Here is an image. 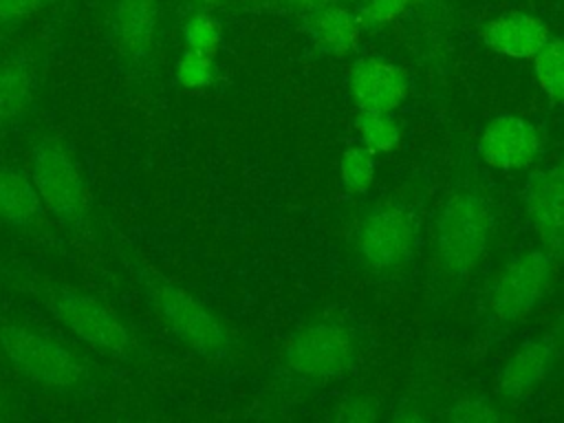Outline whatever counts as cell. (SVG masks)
<instances>
[{
  "label": "cell",
  "mask_w": 564,
  "mask_h": 423,
  "mask_svg": "<svg viewBox=\"0 0 564 423\" xmlns=\"http://www.w3.org/2000/svg\"><path fill=\"white\" fill-rule=\"evenodd\" d=\"M414 2H430V0H414Z\"/></svg>",
  "instance_id": "obj_29"
},
{
  "label": "cell",
  "mask_w": 564,
  "mask_h": 423,
  "mask_svg": "<svg viewBox=\"0 0 564 423\" xmlns=\"http://www.w3.org/2000/svg\"><path fill=\"white\" fill-rule=\"evenodd\" d=\"M150 302L167 330L189 350L205 359H223L231 350V335L225 322L194 293L170 282H148Z\"/></svg>",
  "instance_id": "obj_5"
},
{
  "label": "cell",
  "mask_w": 564,
  "mask_h": 423,
  "mask_svg": "<svg viewBox=\"0 0 564 423\" xmlns=\"http://www.w3.org/2000/svg\"><path fill=\"white\" fill-rule=\"evenodd\" d=\"M306 18V33L313 46L328 57H346L357 51L364 24L350 7L341 2L326 4Z\"/></svg>",
  "instance_id": "obj_15"
},
{
  "label": "cell",
  "mask_w": 564,
  "mask_h": 423,
  "mask_svg": "<svg viewBox=\"0 0 564 423\" xmlns=\"http://www.w3.org/2000/svg\"><path fill=\"white\" fill-rule=\"evenodd\" d=\"M337 174L341 189L348 196H366L377 178V154L361 143H350L339 154Z\"/></svg>",
  "instance_id": "obj_20"
},
{
  "label": "cell",
  "mask_w": 564,
  "mask_h": 423,
  "mask_svg": "<svg viewBox=\"0 0 564 423\" xmlns=\"http://www.w3.org/2000/svg\"><path fill=\"white\" fill-rule=\"evenodd\" d=\"M51 308L55 317L64 324V328H68L77 339L86 341L88 346L115 357H123L130 352V328L99 297L75 289H59L53 293Z\"/></svg>",
  "instance_id": "obj_8"
},
{
  "label": "cell",
  "mask_w": 564,
  "mask_h": 423,
  "mask_svg": "<svg viewBox=\"0 0 564 423\" xmlns=\"http://www.w3.org/2000/svg\"><path fill=\"white\" fill-rule=\"evenodd\" d=\"M555 361L557 355L549 339H527L518 344L498 368V392L509 401L531 397L553 375Z\"/></svg>",
  "instance_id": "obj_13"
},
{
  "label": "cell",
  "mask_w": 564,
  "mask_h": 423,
  "mask_svg": "<svg viewBox=\"0 0 564 423\" xmlns=\"http://www.w3.org/2000/svg\"><path fill=\"white\" fill-rule=\"evenodd\" d=\"M359 355L355 330L335 317L302 324L282 346L284 368L304 381H335L346 377Z\"/></svg>",
  "instance_id": "obj_4"
},
{
  "label": "cell",
  "mask_w": 564,
  "mask_h": 423,
  "mask_svg": "<svg viewBox=\"0 0 564 423\" xmlns=\"http://www.w3.org/2000/svg\"><path fill=\"white\" fill-rule=\"evenodd\" d=\"M35 77L29 64L11 59L0 66V128L24 117L33 101Z\"/></svg>",
  "instance_id": "obj_17"
},
{
  "label": "cell",
  "mask_w": 564,
  "mask_h": 423,
  "mask_svg": "<svg viewBox=\"0 0 564 423\" xmlns=\"http://www.w3.org/2000/svg\"><path fill=\"white\" fill-rule=\"evenodd\" d=\"M557 278V256L542 247H529L496 271L487 291V308L494 322L516 326L527 322L551 295Z\"/></svg>",
  "instance_id": "obj_3"
},
{
  "label": "cell",
  "mask_w": 564,
  "mask_h": 423,
  "mask_svg": "<svg viewBox=\"0 0 564 423\" xmlns=\"http://www.w3.org/2000/svg\"><path fill=\"white\" fill-rule=\"evenodd\" d=\"M280 2L286 4V7L293 9V11H300V13L308 15V13H313V11H317V9L326 7V4L341 2V0H280Z\"/></svg>",
  "instance_id": "obj_27"
},
{
  "label": "cell",
  "mask_w": 564,
  "mask_h": 423,
  "mask_svg": "<svg viewBox=\"0 0 564 423\" xmlns=\"http://www.w3.org/2000/svg\"><path fill=\"white\" fill-rule=\"evenodd\" d=\"M46 0H0V24L18 22L35 13Z\"/></svg>",
  "instance_id": "obj_26"
},
{
  "label": "cell",
  "mask_w": 564,
  "mask_h": 423,
  "mask_svg": "<svg viewBox=\"0 0 564 423\" xmlns=\"http://www.w3.org/2000/svg\"><path fill=\"white\" fill-rule=\"evenodd\" d=\"M156 22V0H115L112 40L117 51L130 62L145 59L154 44Z\"/></svg>",
  "instance_id": "obj_14"
},
{
  "label": "cell",
  "mask_w": 564,
  "mask_h": 423,
  "mask_svg": "<svg viewBox=\"0 0 564 423\" xmlns=\"http://www.w3.org/2000/svg\"><path fill=\"white\" fill-rule=\"evenodd\" d=\"M181 35L187 51H196L203 55L214 57L223 46V26L209 9H198L189 13L183 22Z\"/></svg>",
  "instance_id": "obj_21"
},
{
  "label": "cell",
  "mask_w": 564,
  "mask_h": 423,
  "mask_svg": "<svg viewBox=\"0 0 564 423\" xmlns=\"http://www.w3.org/2000/svg\"><path fill=\"white\" fill-rule=\"evenodd\" d=\"M44 214V205L31 181V174L0 165V220L9 227L22 229L35 225Z\"/></svg>",
  "instance_id": "obj_16"
},
{
  "label": "cell",
  "mask_w": 564,
  "mask_h": 423,
  "mask_svg": "<svg viewBox=\"0 0 564 423\" xmlns=\"http://www.w3.org/2000/svg\"><path fill=\"white\" fill-rule=\"evenodd\" d=\"M31 181L46 212L79 223L90 209V189L73 150L57 137L40 139L31 150Z\"/></svg>",
  "instance_id": "obj_6"
},
{
  "label": "cell",
  "mask_w": 564,
  "mask_h": 423,
  "mask_svg": "<svg viewBox=\"0 0 564 423\" xmlns=\"http://www.w3.org/2000/svg\"><path fill=\"white\" fill-rule=\"evenodd\" d=\"M412 4L414 0H361L357 15L364 29H386L403 18Z\"/></svg>",
  "instance_id": "obj_23"
},
{
  "label": "cell",
  "mask_w": 564,
  "mask_h": 423,
  "mask_svg": "<svg viewBox=\"0 0 564 423\" xmlns=\"http://www.w3.org/2000/svg\"><path fill=\"white\" fill-rule=\"evenodd\" d=\"M551 40L549 24L529 11H505L489 18L480 29V42L498 57L531 62Z\"/></svg>",
  "instance_id": "obj_12"
},
{
  "label": "cell",
  "mask_w": 564,
  "mask_h": 423,
  "mask_svg": "<svg viewBox=\"0 0 564 423\" xmlns=\"http://www.w3.org/2000/svg\"><path fill=\"white\" fill-rule=\"evenodd\" d=\"M200 9H216V7H223V4H227L229 0H194Z\"/></svg>",
  "instance_id": "obj_28"
},
{
  "label": "cell",
  "mask_w": 564,
  "mask_h": 423,
  "mask_svg": "<svg viewBox=\"0 0 564 423\" xmlns=\"http://www.w3.org/2000/svg\"><path fill=\"white\" fill-rule=\"evenodd\" d=\"M377 405H375V401H370L368 397H361V394H357V397H350V399H346L344 403H341V419H346V421H355V423H359V421H372V419H377Z\"/></svg>",
  "instance_id": "obj_25"
},
{
  "label": "cell",
  "mask_w": 564,
  "mask_h": 423,
  "mask_svg": "<svg viewBox=\"0 0 564 423\" xmlns=\"http://www.w3.org/2000/svg\"><path fill=\"white\" fill-rule=\"evenodd\" d=\"M520 203L538 245L553 256H564V159L533 167Z\"/></svg>",
  "instance_id": "obj_10"
},
{
  "label": "cell",
  "mask_w": 564,
  "mask_h": 423,
  "mask_svg": "<svg viewBox=\"0 0 564 423\" xmlns=\"http://www.w3.org/2000/svg\"><path fill=\"white\" fill-rule=\"evenodd\" d=\"M408 70L383 55H359L346 73L348 97L357 110L399 112L410 97Z\"/></svg>",
  "instance_id": "obj_11"
},
{
  "label": "cell",
  "mask_w": 564,
  "mask_h": 423,
  "mask_svg": "<svg viewBox=\"0 0 564 423\" xmlns=\"http://www.w3.org/2000/svg\"><path fill=\"white\" fill-rule=\"evenodd\" d=\"M476 154L494 172H527L544 154V134L535 121L516 112H500L480 128Z\"/></svg>",
  "instance_id": "obj_9"
},
{
  "label": "cell",
  "mask_w": 564,
  "mask_h": 423,
  "mask_svg": "<svg viewBox=\"0 0 564 423\" xmlns=\"http://www.w3.org/2000/svg\"><path fill=\"white\" fill-rule=\"evenodd\" d=\"M0 348L15 372L35 383L48 388H70L84 377L82 364L66 346L29 326H2Z\"/></svg>",
  "instance_id": "obj_7"
},
{
  "label": "cell",
  "mask_w": 564,
  "mask_h": 423,
  "mask_svg": "<svg viewBox=\"0 0 564 423\" xmlns=\"http://www.w3.org/2000/svg\"><path fill=\"white\" fill-rule=\"evenodd\" d=\"M447 416L458 423H489V421H498L500 412L496 410V405L489 399L467 397V399L456 401L452 405V410L447 412Z\"/></svg>",
  "instance_id": "obj_24"
},
{
  "label": "cell",
  "mask_w": 564,
  "mask_h": 423,
  "mask_svg": "<svg viewBox=\"0 0 564 423\" xmlns=\"http://www.w3.org/2000/svg\"><path fill=\"white\" fill-rule=\"evenodd\" d=\"M174 79L183 90H189V93H198V90L209 88L216 79L214 57L185 48L181 53V57L176 59Z\"/></svg>",
  "instance_id": "obj_22"
},
{
  "label": "cell",
  "mask_w": 564,
  "mask_h": 423,
  "mask_svg": "<svg viewBox=\"0 0 564 423\" xmlns=\"http://www.w3.org/2000/svg\"><path fill=\"white\" fill-rule=\"evenodd\" d=\"M498 231L491 198L476 187H456L434 216V258L438 269L454 280H465L487 260Z\"/></svg>",
  "instance_id": "obj_1"
},
{
  "label": "cell",
  "mask_w": 564,
  "mask_h": 423,
  "mask_svg": "<svg viewBox=\"0 0 564 423\" xmlns=\"http://www.w3.org/2000/svg\"><path fill=\"white\" fill-rule=\"evenodd\" d=\"M531 73L549 101L564 104V35H551L531 59Z\"/></svg>",
  "instance_id": "obj_19"
},
{
  "label": "cell",
  "mask_w": 564,
  "mask_h": 423,
  "mask_svg": "<svg viewBox=\"0 0 564 423\" xmlns=\"http://www.w3.org/2000/svg\"><path fill=\"white\" fill-rule=\"evenodd\" d=\"M421 220L412 205L383 198L368 205L350 231V249L357 262L372 273L401 271L416 253Z\"/></svg>",
  "instance_id": "obj_2"
},
{
  "label": "cell",
  "mask_w": 564,
  "mask_h": 423,
  "mask_svg": "<svg viewBox=\"0 0 564 423\" xmlns=\"http://www.w3.org/2000/svg\"><path fill=\"white\" fill-rule=\"evenodd\" d=\"M357 143L368 148L372 154H390L403 141V126L397 112H370L357 110L355 117Z\"/></svg>",
  "instance_id": "obj_18"
}]
</instances>
